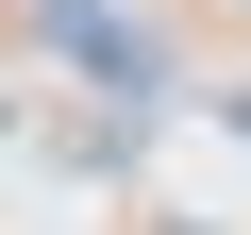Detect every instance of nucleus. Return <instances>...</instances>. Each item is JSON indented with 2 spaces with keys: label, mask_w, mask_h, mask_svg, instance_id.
Here are the masks:
<instances>
[{
  "label": "nucleus",
  "mask_w": 251,
  "mask_h": 235,
  "mask_svg": "<svg viewBox=\"0 0 251 235\" xmlns=\"http://www.w3.org/2000/svg\"><path fill=\"white\" fill-rule=\"evenodd\" d=\"M0 135H17V101H0Z\"/></svg>",
  "instance_id": "3"
},
{
  "label": "nucleus",
  "mask_w": 251,
  "mask_h": 235,
  "mask_svg": "<svg viewBox=\"0 0 251 235\" xmlns=\"http://www.w3.org/2000/svg\"><path fill=\"white\" fill-rule=\"evenodd\" d=\"M218 118H234V135H251V84H234V101H218Z\"/></svg>",
  "instance_id": "2"
},
{
  "label": "nucleus",
  "mask_w": 251,
  "mask_h": 235,
  "mask_svg": "<svg viewBox=\"0 0 251 235\" xmlns=\"http://www.w3.org/2000/svg\"><path fill=\"white\" fill-rule=\"evenodd\" d=\"M34 17H50L67 51H100V34H117V0H34Z\"/></svg>",
  "instance_id": "1"
}]
</instances>
